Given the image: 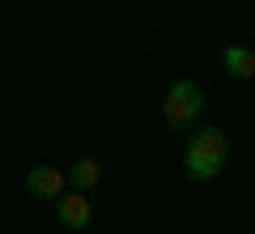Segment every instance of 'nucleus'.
Wrapping results in <instances>:
<instances>
[{
    "mask_svg": "<svg viewBox=\"0 0 255 234\" xmlns=\"http://www.w3.org/2000/svg\"><path fill=\"white\" fill-rule=\"evenodd\" d=\"M226 153H230V136L221 128H196L183 145V166H187V179L196 183H209L221 175L226 166Z\"/></svg>",
    "mask_w": 255,
    "mask_h": 234,
    "instance_id": "nucleus-1",
    "label": "nucleus"
},
{
    "mask_svg": "<svg viewBox=\"0 0 255 234\" xmlns=\"http://www.w3.org/2000/svg\"><path fill=\"white\" fill-rule=\"evenodd\" d=\"M64 179L73 183L77 192H85V188H94V183L102 179V166L94 162V158H77V162L68 166V171H64Z\"/></svg>",
    "mask_w": 255,
    "mask_h": 234,
    "instance_id": "nucleus-6",
    "label": "nucleus"
},
{
    "mask_svg": "<svg viewBox=\"0 0 255 234\" xmlns=\"http://www.w3.org/2000/svg\"><path fill=\"white\" fill-rule=\"evenodd\" d=\"M64 171H55V166H34V171L26 175V192L34 200H60L64 196Z\"/></svg>",
    "mask_w": 255,
    "mask_h": 234,
    "instance_id": "nucleus-4",
    "label": "nucleus"
},
{
    "mask_svg": "<svg viewBox=\"0 0 255 234\" xmlns=\"http://www.w3.org/2000/svg\"><path fill=\"white\" fill-rule=\"evenodd\" d=\"M162 115H166V124H170L174 132H191L196 119L204 115V90H200L196 81H187V77H179V81L166 90Z\"/></svg>",
    "mask_w": 255,
    "mask_h": 234,
    "instance_id": "nucleus-2",
    "label": "nucleus"
},
{
    "mask_svg": "<svg viewBox=\"0 0 255 234\" xmlns=\"http://www.w3.org/2000/svg\"><path fill=\"white\" fill-rule=\"evenodd\" d=\"M55 217H60L64 230H85L94 217V205L85 200V192H64L60 200H55Z\"/></svg>",
    "mask_w": 255,
    "mask_h": 234,
    "instance_id": "nucleus-3",
    "label": "nucleus"
},
{
    "mask_svg": "<svg viewBox=\"0 0 255 234\" xmlns=\"http://www.w3.org/2000/svg\"><path fill=\"white\" fill-rule=\"evenodd\" d=\"M221 68H226L234 81H251V77H255V51H251V47L230 43L226 51H221Z\"/></svg>",
    "mask_w": 255,
    "mask_h": 234,
    "instance_id": "nucleus-5",
    "label": "nucleus"
}]
</instances>
